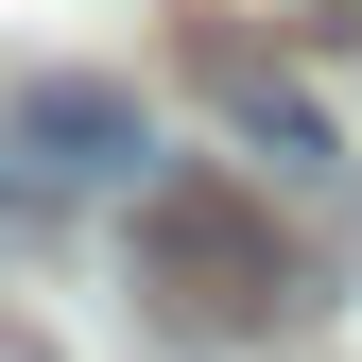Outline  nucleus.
<instances>
[{"label":"nucleus","instance_id":"f03ea898","mask_svg":"<svg viewBox=\"0 0 362 362\" xmlns=\"http://www.w3.org/2000/svg\"><path fill=\"white\" fill-rule=\"evenodd\" d=\"M156 190V121H139V86H18L0 104V207H139Z\"/></svg>","mask_w":362,"mask_h":362},{"label":"nucleus","instance_id":"f257e3e1","mask_svg":"<svg viewBox=\"0 0 362 362\" xmlns=\"http://www.w3.org/2000/svg\"><path fill=\"white\" fill-rule=\"evenodd\" d=\"M139 293L173 310V328H276L293 310V242H276V207L242 190V173H156L139 190Z\"/></svg>","mask_w":362,"mask_h":362},{"label":"nucleus","instance_id":"7ed1b4c3","mask_svg":"<svg viewBox=\"0 0 362 362\" xmlns=\"http://www.w3.org/2000/svg\"><path fill=\"white\" fill-rule=\"evenodd\" d=\"M207 104H224V139H242V173H259V190H328V173H345L328 104H310L276 52H242V35H207Z\"/></svg>","mask_w":362,"mask_h":362}]
</instances>
